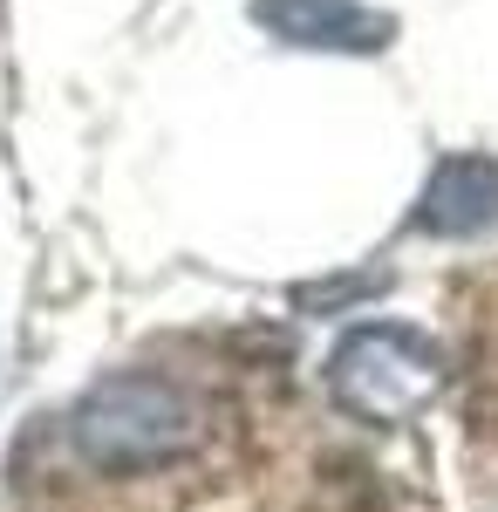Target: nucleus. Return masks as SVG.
<instances>
[{
	"mask_svg": "<svg viewBox=\"0 0 498 512\" xmlns=\"http://www.w3.org/2000/svg\"><path fill=\"white\" fill-rule=\"evenodd\" d=\"M0 369H7V342H0Z\"/></svg>",
	"mask_w": 498,
	"mask_h": 512,
	"instance_id": "nucleus-5",
	"label": "nucleus"
},
{
	"mask_svg": "<svg viewBox=\"0 0 498 512\" xmlns=\"http://www.w3.org/2000/svg\"><path fill=\"white\" fill-rule=\"evenodd\" d=\"M410 226L430 233V239L492 233V226H498V158H485V151H458V158H444L430 178H423Z\"/></svg>",
	"mask_w": 498,
	"mask_h": 512,
	"instance_id": "nucleus-4",
	"label": "nucleus"
},
{
	"mask_svg": "<svg viewBox=\"0 0 498 512\" xmlns=\"http://www.w3.org/2000/svg\"><path fill=\"white\" fill-rule=\"evenodd\" d=\"M69 437L96 472H151L205 437V410L185 383L157 369H116L82 390V403L69 410Z\"/></svg>",
	"mask_w": 498,
	"mask_h": 512,
	"instance_id": "nucleus-1",
	"label": "nucleus"
},
{
	"mask_svg": "<svg viewBox=\"0 0 498 512\" xmlns=\"http://www.w3.org/2000/svg\"><path fill=\"white\" fill-rule=\"evenodd\" d=\"M444 390V349L410 321H362L328 355V396L362 424H410Z\"/></svg>",
	"mask_w": 498,
	"mask_h": 512,
	"instance_id": "nucleus-2",
	"label": "nucleus"
},
{
	"mask_svg": "<svg viewBox=\"0 0 498 512\" xmlns=\"http://www.w3.org/2000/svg\"><path fill=\"white\" fill-rule=\"evenodd\" d=\"M253 21L273 41L314 55H383L396 41V14L369 0H253Z\"/></svg>",
	"mask_w": 498,
	"mask_h": 512,
	"instance_id": "nucleus-3",
	"label": "nucleus"
}]
</instances>
